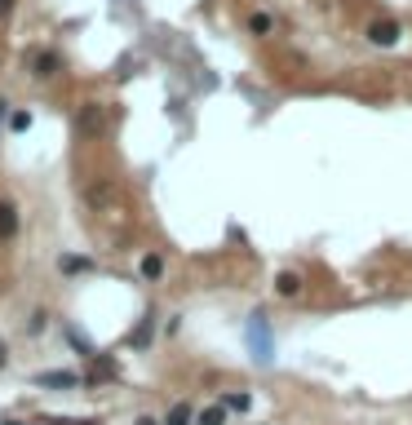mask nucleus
<instances>
[{"mask_svg": "<svg viewBox=\"0 0 412 425\" xmlns=\"http://www.w3.org/2000/svg\"><path fill=\"white\" fill-rule=\"evenodd\" d=\"M244 337H249V350H253V359L257 364H271L275 359V337H271V323H266V315H249V328H244Z\"/></svg>", "mask_w": 412, "mask_h": 425, "instance_id": "1", "label": "nucleus"}, {"mask_svg": "<svg viewBox=\"0 0 412 425\" xmlns=\"http://www.w3.org/2000/svg\"><path fill=\"white\" fill-rule=\"evenodd\" d=\"M364 36L377 44V49H390V44H399V36H404V27L394 23V18H372L368 27H364Z\"/></svg>", "mask_w": 412, "mask_h": 425, "instance_id": "2", "label": "nucleus"}, {"mask_svg": "<svg viewBox=\"0 0 412 425\" xmlns=\"http://www.w3.org/2000/svg\"><path fill=\"white\" fill-rule=\"evenodd\" d=\"M36 385H45V390H76V385H80V377L62 368V372H40V377H36Z\"/></svg>", "mask_w": 412, "mask_h": 425, "instance_id": "3", "label": "nucleus"}, {"mask_svg": "<svg viewBox=\"0 0 412 425\" xmlns=\"http://www.w3.org/2000/svg\"><path fill=\"white\" fill-rule=\"evenodd\" d=\"M13 235H18V208L0 200V239H13Z\"/></svg>", "mask_w": 412, "mask_h": 425, "instance_id": "4", "label": "nucleus"}, {"mask_svg": "<svg viewBox=\"0 0 412 425\" xmlns=\"http://www.w3.org/2000/svg\"><path fill=\"white\" fill-rule=\"evenodd\" d=\"M275 292H279V297H298V292H302V275L279 270V275H275Z\"/></svg>", "mask_w": 412, "mask_h": 425, "instance_id": "5", "label": "nucleus"}, {"mask_svg": "<svg viewBox=\"0 0 412 425\" xmlns=\"http://www.w3.org/2000/svg\"><path fill=\"white\" fill-rule=\"evenodd\" d=\"M102 128V107H80V133H98Z\"/></svg>", "mask_w": 412, "mask_h": 425, "instance_id": "6", "label": "nucleus"}, {"mask_svg": "<svg viewBox=\"0 0 412 425\" xmlns=\"http://www.w3.org/2000/svg\"><path fill=\"white\" fill-rule=\"evenodd\" d=\"M151 337H155V323H151V315H146V319L138 323V333L129 337V346H134V350H142V346H151Z\"/></svg>", "mask_w": 412, "mask_h": 425, "instance_id": "7", "label": "nucleus"}, {"mask_svg": "<svg viewBox=\"0 0 412 425\" xmlns=\"http://www.w3.org/2000/svg\"><path fill=\"white\" fill-rule=\"evenodd\" d=\"M226 412H230L226 403H213V407H204V412L195 417V421H200V425H226Z\"/></svg>", "mask_w": 412, "mask_h": 425, "instance_id": "8", "label": "nucleus"}, {"mask_svg": "<svg viewBox=\"0 0 412 425\" xmlns=\"http://www.w3.org/2000/svg\"><path fill=\"white\" fill-rule=\"evenodd\" d=\"M31 67H36L40 80H49V76L58 71V54H36V62H31Z\"/></svg>", "mask_w": 412, "mask_h": 425, "instance_id": "9", "label": "nucleus"}, {"mask_svg": "<svg viewBox=\"0 0 412 425\" xmlns=\"http://www.w3.org/2000/svg\"><path fill=\"white\" fill-rule=\"evenodd\" d=\"M160 275H164V257L146 253V257H142V280H160Z\"/></svg>", "mask_w": 412, "mask_h": 425, "instance_id": "10", "label": "nucleus"}, {"mask_svg": "<svg viewBox=\"0 0 412 425\" xmlns=\"http://www.w3.org/2000/svg\"><path fill=\"white\" fill-rule=\"evenodd\" d=\"M249 31H253V36H271V31H275L271 13H253V18H249Z\"/></svg>", "mask_w": 412, "mask_h": 425, "instance_id": "11", "label": "nucleus"}, {"mask_svg": "<svg viewBox=\"0 0 412 425\" xmlns=\"http://www.w3.org/2000/svg\"><path fill=\"white\" fill-rule=\"evenodd\" d=\"M195 421V412H191V403H177L173 412H169V425H191Z\"/></svg>", "mask_w": 412, "mask_h": 425, "instance_id": "12", "label": "nucleus"}, {"mask_svg": "<svg viewBox=\"0 0 412 425\" xmlns=\"http://www.w3.org/2000/svg\"><path fill=\"white\" fill-rule=\"evenodd\" d=\"M226 407H230V412H249L253 399H249V395H226Z\"/></svg>", "mask_w": 412, "mask_h": 425, "instance_id": "13", "label": "nucleus"}, {"mask_svg": "<svg viewBox=\"0 0 412 425\" xmlns=\"http://www.w3.org/2000/svg\"><path fill=\"white\" fill-rule=\"evenodd\" d=\"M62 270H67V275H76V270H89V261H85V257H62Z\"/></svg>", "mask_w": 412, "mask_h": 425, "instance_id": "14", "label": "nucleus"}, {"mask_svg": "<svg viewBox=\"0 0 412 425\" xmlns=\"http://www.w3.org/2000/svg\"><path fill=\"white\" fill-rule=\"evenodd\" d=\"M9 124L23 133V128H31V116H27V111H13V120H9Z\"/></svg>", "mask_w": 412, "mask_h": 425, "instance_id": "15", "label": "nucleus"}, {"mask_svg": "<svg viewBox=\"0 0 412 425\" xmlns=\"http://www.w3.org/2000/svg\"><path fill=\"white\" fill-rule=\"evenodd\" d=\"M9 364V346H5V341H0V368H5Z\"/></svg>", "mask_w": 412, "mask_h": 425, "instance_id": "16", "label": "nucleus"}, {"mask_svg": "<svg viewBox=\"0 0 412 425\" xmlns=\"http://www.w3.org/2000/svg\"><path fill=\"white\" fill-rule=\"evenodd\" d=\"M13 9V0H0V18H5V13Z\"/></svg>", "mask_w": 412, "mask_h": 425, "instance_id": "17", "label": "nucleus"}, {"mask_svg": "<svg viewBox=\"0 0 412 425\" xmlns=\"http://www.w3.org/2000/svg\"><path fill=\"white\" fill-rule=\"evenodd\" d=\"M138 425H160V421L155 417H138Z\"/></svg>", "mask_w": 412, "mask_h": 425, "instance_id": "18", "label": "nucleus"}, {"mask_svg": "<svg viewBox=\"0 0 412 425\" xmlns=\"http://www.w3.org/2000/svg\"><path fill=\"white\" fill-rule=\"evenodd\" d=\"M0 116H5V102H0Z\"/></svg>", "mask_w": 412, "mask_h": 425, "instance_id": "19", "label": "nucleus"}]
</instances>
